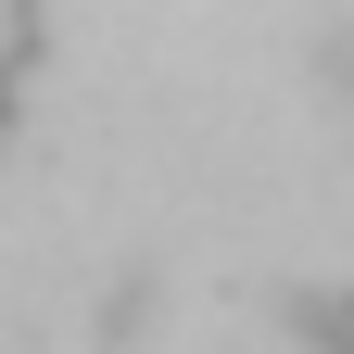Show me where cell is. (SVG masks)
<instances>
[{"label": "cell", "instance_id": "6da1fadb", "mask_svg": "<svg viewBox=\"0 0 354 354\" xmlns=\"http://www.w3.org/2000/svg\"><path fill=\"white\" fill-rule=\"evenodd\" d=\"M291 329L317 342V354H354V291H304V304H291Z\"/></svg>", "mask_w": 354, "mask_h": 354}, {"label": "cell", "instance_id": "7a4b0ae2", "mask_svg": "<svg viewBox=\"0 0 354 354\" xmlns=\"http://www.w3.org/2000/svg\"><path fill=\"white\" fill-rule=\"evenodd\" d=\"M329 76H342V114H354V51H329Z\"/></svg>", "mask_w": 354, "mask_h": 354}]
</instances>
